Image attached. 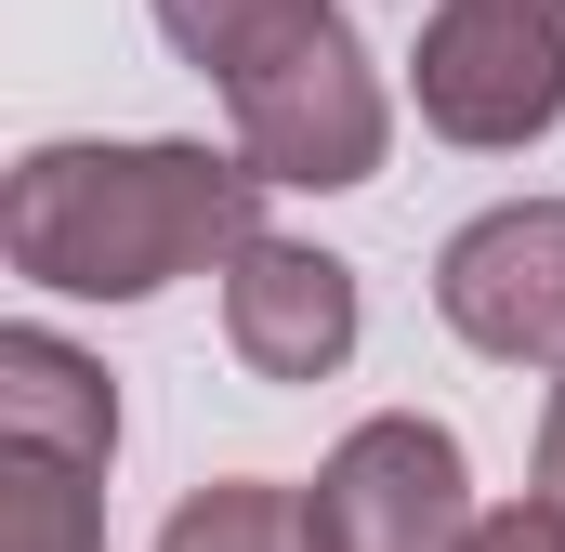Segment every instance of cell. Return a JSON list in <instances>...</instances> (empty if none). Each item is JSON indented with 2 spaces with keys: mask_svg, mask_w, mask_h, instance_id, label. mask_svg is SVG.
Listing matches in <instances>:
<instances>
[{
  "mask_svg": "<svg viewBox=\"0 0 565 552\" xmlns=\"http://www.w3.org/2000/svg\"><path fill=\"white\" fill-rule=\"evenodd\" d=\"M264 171L237 145L119 132V145H26L0 184V264L53 302H158L184 276H224L264 237Z\"/></svg>",
  "mask_w": 565,
  "mask_h": 552,
  "instance_id": "obj_1",
  "label": "cell"
},
{
  "mask_svg": "<svg viewBox=\"0 0 565 552\" xmlns=\"http://www.w3.org/2000/svg\"><path fill=\"white\" fill-rule=\"evenodd\" d=\"M224 145H237L277 198H342V184H369V171L395 158V93H382L369 40L342 26V0L224 79Z\"/></svg>",
  "mask_w": 565,
  "mask_h": 552,
  "instance_id": "obj_2",
  "label": "cell"
},
{
  "mask_svg": "<svg viewBox=\"0 0 565 552\" xmlns=\"http://www.w3.org/2000/svg\"><path fill=\"white\" fill-rule=\"evenodd\" d=\"M422 132L460 158H526L565 132V0H434L408 53Z\"/></svg>",
  "mask_w": 565,
  "mask_h": 552,
  "instance_id": "obj_3",
  "label": "cell"
},
{
  "mask_svg": "<svg viewBox=\"0 0 565 552\" xmlns=\"http://www.w3.org/2000/svg\"><path fill=\"white\" fill-rule=\"evenodd\" d=\"M302 527H316V552H460L473 540V460L447 421L382 408L316 460Z\"/></svg>",
  "mask_w": 565,
  "mask_h": 552,
  "instance_id": "obj_4",
  "label": "cell"
},
{
  "mask_svg": "<svg viewBox=\"0 0 565 552\" xmlns=\"http://www.w3.org/2000/svg\"><path fill=\"white\" fill-rule=\"evenodd\" d=\"M434 316L500 369H565V198L473 211L434 251Z\"/></svg>",
  "mask_w": 565,
  "mask_h": 552,
  "instance_id": "obj_5",
  "label": "cell"
},
{
  "mask_svg": "<svg viewBox=\"0 0 565 552\" xmlns=\"http://www.w3.org/2000/svg\"><path fill=\"white\" fill-rule=\"evenodd\" d=\"M355 329H369L355 264L316 251V237H250L224 264V342H237L250 382H342L355 369Z\"/></svg>",
  "mask_w": 565,
  "mask_h": 552,
  "instance_id": "obj_6",
  "label": "cell"
},
{
  "mask_svg": "<svg viewBox=\"0 0 565 552\" xmlns=\"http://www.w3.org/2000/svg\"><path fill=\"white\" fill-rule=\"evenodd\" d=\"M0 434L13 447H66V460H119V382L106 355H79L66 329H0Z\"/></svg>",
  "mask_w": 565,
  "mask_h": 552,
  "instance_id": "obj_7",
  "label": "cell"
},
{
  "mask_svg": "<svg viewBox=\"0 0 565 552\" xmlns=\"http://www.w3.org/2000/svg\"><path fill=\"white\" fill-rule=\"evenodd\" d=\"M0 552H106V474L0 434Z\"/></svg>",
  "mask_w": 565,
  "mask_h": 552,
  "instance_id": "obj_8",
  "label": "cell"
},
{
  "mask_svg": "<svg viewBox=\"0 0 565 552\" xmlns=\"http://www.w3.org/2000/svg\"><path fill=\"white\" fill-rule=\"evenodd\" d=\"M158 552H316V527H302V487L224 474V487H184V500H171Z\"/></svg>",
  "mask_w": 565,
  "mask_h": 552,
  "instance_id": "obj_9",
  "label": "cell"
},
{
  "mask_svg": "<svg viewBox=\"0 0 565 552\" xmlns=\"http://www.w3.org/2000/svg\"><path fill=\"white\" fill-rule=\"evenodd\" d=\"M145 13H158V40H171V53H184L211 93H224L250 53H277L289 26H316L329 0H145Z\"/></svg>",
  "mask_w": 565,
  "mask_h": 552,
  "instance_id": "obj_10",
  "label": "cell"
},
{
  "mask_svg": "<svg viewBox=\"0 0 565 552\" xmlns=\"http://www.w3.org/2000/svg\"><path fill=\"white\" fill-rule=\"evenodd\" d=\"M460 552H565V500H540V487H526V500L473 513V540H460Z\"/></svg>",
  "mask_w": 565,
  "mask_h": 552,
  "instance_id": "obj_11",
  "label": "cell"
},
{
  "mask_svg": "<svg viewBox=\"0 0 565 552\" xmlns=\"http://www.w3.org/2000/svg\"><path fill=\"white\" fill-rule=\"evenodd\" d=\"M540 500H565V369H553V408H540Z\"/></svg>",
  "mask_w": 565,
  "mask_h": 552,
  "instance_id": "obj_12",
  "label": "cell"
}]
</instances>
